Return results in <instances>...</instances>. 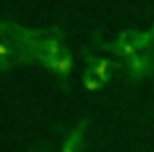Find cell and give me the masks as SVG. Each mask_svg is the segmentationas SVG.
Here are the masks:
<instances>
[{
	"label": "cell",
	"mask_w": 154,
	"mask_h": 152,
	"mask_svg": "<svg viewBox=\"0 0 154 152\" xmlns=\"http://www.w3.org/2000/svg\"><path fill=\"white\" fill-rule=\"evenodd\" d=\"M53 68H57L60 73H68V71H71V60H57V62H53Z\"/></svg>",
	"instance_id": "obj_1"
},
{
	"label": "cell",
	"mask_w": 154,
	"mask_h": 152,
	"mask_svg": "<svg viewBox=\"0 0 154 152\" xmlns=\"http://www.w3.org/2000/svg\"><path fill=\"white\" fill-rule=\"evenodd\" d=\"M95 71H97V75H99V79H106L108 77V62L106 60L99 62V64L95 66Z\"/></svg>",
	"instance_id": "obj_2"
},
{
	"label": "cell",
	"mask_w": 154,
	"mask_h": 152,
	"mask_svg": "<svg viewBox=\"0 0 154 152\" xmlns=\"http://www.w3.org/2000/svg\"><path fill=\"white\" fill-rule=\"evenodd\" d=\"M84 86H86V91H97V88H99V84H97L95 79H86V84H84Z\"/></svg>",
	"instance_id": "obj_3"
},
{
	"label": "cell",
	"mask_w": 154,
	"mask_h": 152,
	"mask_svg": "<svg viewBox=\"0 0 154 152\" xmlns=\"http://www.w3.org/2000/svg\"><path fill=\"white\" fill-rule=\"evenodd\" d=\"M121 53H125V55H132V53H134V46H132V44H123Z\"/></svg>",
	"instance_id": "obj_4"
},
{
	"label": "cell",
	"mask_w": 154,
	"mask_h": 152,
	"mask_svg": "<svg viewBox=\"0 0 154 152\" xmlns=\"http://www.w3.org/2000/svg\"><path fill=\"white\" fill-rule=\"evenodd\" d=\"M132 68H143V64L139 60H134V62H132Z\"/></svg>",
	"instance_id": "obj_5"
},
{
	"label": "cell",
	"mask_w": 154,
	"mask_h": 152,
	"mask_svg": "<svg viewBox=\"0 0 154 152\" xmlns=\"http://www.w3.org/2000/svg\"><path fill=\"white\" fill-rule=\"evenodd\" d=\"M48 51H51V53H57L60 49H57V44H51V46H48Z\"/></svg>",
	"instance_id": "obj_6"
},
{
	"label": "cell",
	"mask_w": 154,
	"mask_h": 152,
	"mask_svg": "<svg viewBox=\"0 0 154 152\" xmlns=\"http://www.w3.org/2000/svg\"><path fill=\"white\" fill-rule=\"evenodd\" d=\"M5 53H7V46H5V44H0V55H5Z\"/></svg>",
	"instance_id": "obj_7"
}]
</instances>
